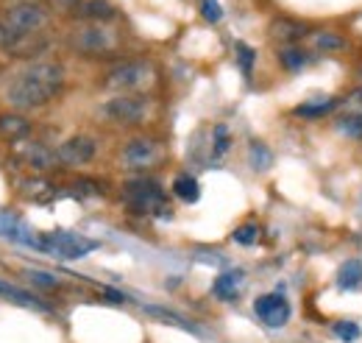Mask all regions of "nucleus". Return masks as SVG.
Returning <instances> with one entry per match:
<instances>
[{"mask_svg":"<svg viewBox=\"0 0 362 343\" xmlns=\"http://www.w3.org/2000/svg\"><path fill=\"white\" fill-rule=\"evenodd\" d=\"M64 86V70L53 62H37L14 76L8 84V103L17 109H40L50 103Z\"/></svg>","mask_w":362,"mask_h":343,"instance_id":"1","label":"nucleus"},{"mask_svg":"<svg viewBox=\"0 0 362 343\" xmlns=\"http://www.w3.org/2000/svg\"><path fill=\"white\" fill-rule=\"evenodd\" d=\"M100 118L117 126H134L142 123V118L148 115V98L132 95V92H120L115 98H109L106 103H100Z\"/></svg>","mask_w":362,"mask_h":343,"instance_id":"2","label":"nucleus"},{"mask_svg":"<svg viewBox=\"0 0 362 343\" xmlns=\"http://www.w3.org/2000/svg\"><path fill=\"white\" fill-rule=\"evenodd\" d=\"M45 23H47L45 9H40L37 3H17V6H11V9L3 14V20H0V26H3L8 34H14V37L40 34V28H45Z\"/></svg>","mask_w":362,"mask_h":343,"instance_id":"3","label":"nucleus"},{"mask_svg":"<svg viewBox=\"0 0 362 343\" xmlns=\"http://www.w3.org/2000/svg\"><path fill=\"white\" fill-rule=\"evenodd\" d=\"M126 204L134 210V213H165L168 204H165V193L156 181L151 179H136L126 184Z\"/></svg>","mask_w":362,"mask_h":343,"instance_id":"4","label":"nucleus"},{"mask_svg":"<svg viewBox=\"0 0 362 343\" xmlns=\"http://www.w3.org/2000/svg\"><path fill=\"white\" fill-rule=\"evenodd\" d=\"M95 249H98L95 240L81 237V235H73V232H53V235L42 237V252H47L50 257H59V259L87 257Z\"/></svg>","mask_w":362,"mask_h":343,"instance_id":"5","label":"nucleus"},{"mask_svg":"<svg viewBox=\"0 0 362 343\" xmlns=\"http://www.w3.org/2000/svg\"><path fill=\"white\" fill-rule=\"evenodd\" d=\"M73 47L78 53H87V56H103V53H112L117 47V34L112 28H103V26H84L73 34Z\"/></svg>","mask_w":362,"mask_h":343,"instance_id":"6","label":"nucleus"},{"mask_svg":"<svg viewBox=\"0 0 362 343\" xmlns=\"http://www.w3.org/2000/svg\"><path fill=\"white\" fill-rule=\"evenodd\" d=\"M145 84H151V67L145 62H123L106 76V86L117 92H134Z\"/></svg>","mask_w":362,"mask_h":343,"instance_id":"7","label":"nucleus"},{"mask_svg":"<svg viewBox=\"0 0 362 343\" xmlns=\"http://www.w3.org/2000/svg\"><path fill=\"white\" fill-rule=\"evenodd\" d=\"M254 313L265 327L279 330V327H284L290 321V301L284 299L281 293H268V296H259L254 301Z\"/></svg>","mask_w":362,"mask_h":343,"instance_id":"8","label":"nucleus"},{"mask_svg":"<svg viewBox=\"0 0 362 343\" xmlns=\"http://www.w3.org/2000/svg\"><path fill=\"white\" fill-rule=\"evenodd\" d=\"M159 159H162V148H159V142L151 140V137H136V140H132V142L123 148V162H126L129 168H151V165H156Z\"/></svg>","mask_w":362,"mask_h":343,"instance_id":"9","label":"nucleus"},{"mask_svg":"<svg viewBox=\"0 0 362 343\" xmlns=\"http://www.w3.org/2000/svg\"><path fill=\"white\" fill-rule=\"evenodd\" d=\"M56 157H59V162L67 165V168L87 165L92 157H95V140H92V137H84V134L70 137V140H64V142L59 145Z\"/></svg>","mask_w":362,"mask_h":343,"instance_id":"10","label":"nucleus"},{"mask_svg":"<svg viewBox=\"0 0 362 343\" xmlns=\"http://www.w3.org/2000/svg\"><path fill=\"white\" fill-rule=\"evenodd\" d=\"M14 157L23 165L34 168V171H50L59 162V157L50 148H45L42 142H28V140H17L14 142Z\"/></svg>","mask_w":362,"mask_h":343,"instance_id":"11","label":"nucleus"},{"mask_svg":"<svg viewBox=\"0 0 362 343\" xmlns=\"http://www.w3.org/2000/svg\"><path fill=\"white\" fill-rule=\"evenodd\" d=\"M0 235L14 240V243H23V246H31V249H42V240L31 235V229L17 218V215L0 210Z\"/></svg>","mask_w":362,"mask_h":343,"instance_id":"12","label":"nucleus"},{"mask_svg":"<svg viewBox=\"0 0 362 343\" xmlns=\"http://www.w3.org/2000/svg\"><path fill=\"white\" fill-rule=\"evenodd\" d=\"M0 299L11 301V304H17V307H25V310H47L45 304L37 299L34 293H28V291H23V288H17V285H8L6 279H0Z\"/></svg>","mask_w":362,"mask_h":343,"instance_id":"13","label":"nucleus"},{"mask_svg":"<svg viewBox=\"0 0 362 343\" xmlns=\"http://www.w3.org/2000/svg\"><path fill=\"white\" fill-rule=\"evenodd\" d=\"M240 285H243V271H228V274H221V276L215 279L212 293H215L218 299L231 301V299H237Z\"/></svg>","mask_w":362,"mask_h":343,"instance_id":"14","label":"nucleus"},{"mask_svg":"<svg viewBox=\"0 0 362 343\" xmlns=\"http://www.w3.org/2000/svg\"><path fill=\"white\" fill-rule=\"evenodd\" d=\"M271 34L281 43H293V40H301L307 34V28L301 23L290 20V17H276L271 23Z\"/></svg>","mask_w":362,"mask_h":343,"instance_id":"15","label":"nucleus"},{"mask_svg":"<svg viewBox=\"0 0 362 343\" xmlns=\"http://www.w3.org/2000/svg\"><path fill=\"white\" fill-rule=\"evenodd\" d=\"M340 101H334V98H320V101H307V103H301V106H296V118H307V120H317V118H323V115H329L334 106H337Z\"/></svg>","mask_w":362,"mask_h":343,"instance_id":"16","label":"nucleus"},{"mask_svg":"<svg viewBox=\"0 0 362 343\" xmlns=\"http://www.w3.org/2000/svg\"><path fill=\"white\" fill-rule=\"evenodd\" d=\"M28 129H31V123L23 115H3L0 118V134L8 137V140H14V142L23 140L28 134Z\"/></svg>","mask_w":362,"mask_h":343,"instance_id":"17","label":"nucleus"},{"mask_svg":"<svg viewBox=\"0 0 362 343\" xmlns=\"http://www.w3.org/2000/svg\"><path fill=\"white\" fill-rule=\"evenodd\" d=\"M78 14L87 20H112L115 17V6L109 0H84L78 6Z\"/></svg>","mask_w":362,"mask_h":343,"instance_id":"18","label":"nucleus"},{"mask_svg":"<svg viewBox=\"0 0 362 343\" xmlns=\"http://www.w3.org/2000/svg\"><path fill=\"white\" fill-rule=\"evenodd\" d=\"M360 282H362V262L360 259H349V262L340 268V274H337V285H340L343 291H354Z\"/></svg>","mask_w":362,"mask_h":343,"instance_id":"19","label":"nucleus"},{"mask_svg":"<svg viewBox=\"0 0 362 343\" xmlns=\"http://www.w3.org/2000/svg\"><path fill=\"white\" fill-rule=\"evenodd\" d=\"M173 193L179 196L181 201L192 204V201H198V196H201V187H198V181H195L192 176L181 173V176H176V181H173Z\"/></svg>","mask_w":362,"mask_h":343,"instance_id":"20","label":"nucleus"},{"mask_svg":"<svg viewBox=\"0 0 362 343\" xmlns=\"http://www.w3.org/2000/svg\"><path fill=\"white\" fill-rule=\"evenodd\" d=\"M310 40H313V47L320 50V53H334V50L346 47V40L337 37V34H332V31H313Z\"/></svg>","mask_w":362,"mask_h":343,"instance_id":"21","label":"nucleus"},{"mask_svg":"<svg viewBox=\"0 0 362 343\" xmlns=\"http://www.w3.org/2000/svg\"><path fill=\"white\" fill-rule=\"evenodd\" d=\"M248 159H251L254 171H268L273 165V154L265 142H251L248 145Z\"/></svg>","mask_w":362,"mask_h":343,"instance_id":"22","label":"nucleus"},{"mask_svg":"<svg viewBox=\"0 0 362 343\" xmlns=\"http://www.w3.org/2000/svg\"><path fill=\"white\" fill-rule=\"evenodd\" d=\"M307 59H310V56H307L301 47H293V45L279 50V62H281L287 70H298V67H304V64H307Z\"/></svg>","mask_w":362,"mask_h":343,"instance_id":"23","label":"nucleus"},{"mask_svg":"<svg viewBox=\"0 0 362 343\" xmlns=\"http://www.w3.org/2000/svg\"><path fill=\"white\" fill-rule=\"evenodd\" d=\"M337 129L343 131V134H349V137H354V140H360L362 137V115H340L337 118Z\"/></svg>","mask_w":362,"mask_h":343,"instance_id":"24","label":"nucleus"},{"mask_svg":"<svg viewBox=\"0 0 362 343\" xmlns=\"http://www.w3.org/2000/svg\"><path fill=\"white\" fill-rule=\"evenodd\" d=\"M257 237H259V226H257V223H243V226L234 232V240H237L240 246H251V243H257Z\"/></svg>","mask_w":362,"mask_h":343,"instance_id":"25","label":"nucleus"},{"mask_svg":"<svg viewBox=\"0 0 362 343\" xmlns=\"http://www.w3.org/2000/svg\"><path fill=\"white\" fill-rule=\"evenodd\" d=\"M332 330H334V335H337L340 341H346V343L360 338V327H357L354 321H337Z\"/></svg>","mask_w":362,"mask_h":343,"instance_id":"26","label":"nucleus"},{"mask_svg":"<svg viewBox=\"0 0 362 343\" xmlns=\"http://www.w3.org/2000/svg\"><path fill=\"white\" fill-rule=\"evenodd\" d=\"M25 276H28L34 285L47 288V291H50V288H59V279H56L53 274H47V271H34V268H31V271H25Z\"/></svg>","mask_w":362,"mask_h":343,"instance_id":"27","label":"nucleus"},{"mask_svg":"<svg viewBox=\"0 0 362 343\" xmlns=\"http://www.w3.org/2000/svg\"><path fill=\"white\" fill-rule=\"evenodd\" d=\"M151 315H156V318H162V321H168V324H176V327H181V330H192L184 318H179L176 313H168V310H162V307H145Z\"/></svg>","mask_w":362,"mask_h":343,"instance_id":"28","label":"nucleus"},{"mask_svg":"<svg viewBox=\"0 0 362 343\" xmlns=\"http://www.w3.org/2000/svg\"><path fill=\"white\" fill-rule=\"evenodd\" d=\"M228 145H231V137H228V129H226V126H215V145H212V154H215V157L226 154Z\"/></svg>","mask_w":362,"mask_h":343,"instance_id":"29","label":"nucleus"},{"mask_svg":"<svg viewBox=\"0 0 362 343\" xmlns=\"http://www.w3.org/2000/svg\"><path fill=\"white\" fill-rule=\"evenodd\" d=\"M201 14L209 20V23H218L223 17V9L218 0H201Z\"/></svg>","mask_w":362,"mask_h":343,"instance_id":"30","label":"nucleus"},{"mask_svg":"<svg viewBox=\"0 0 362 343\" xmlns=\"http://www.w3.org/2000/svg\"><path fill=\"white\" fill-rule=\"evenodd\" d=\"M343 109L349 115H362V86H357L346 101H343Z\"/></svg>","mask_w":362,"mask_h":343,"instance_id":"31","label":"nucleus"},{"mask_svg":"<svg viewBox=\"0 0 362 343\" xmlns=\"http://www.w3.org/2000/svg\"><path fill=\"white\" fill-rule=\"evenodd\" d=\"M237 59H240V64H243V73L248 76V73H251V64H254V50H251L248 45L237 43Z\"/></svg>","mask_w":362,"mask_h":343,"instance_id":"32","label":"nucleus"},{"mask_svg":"<svg viewBox=\"0 0 362 343\" xmlns=\"http://www.w3.org/2000/svg\"><path fill=\"white\" fill-rule=\"evenodd\" d=\"M73 187H76V196H95V193H100V187L95 181H76Z\"/></svg>","mask_w":362,"mask_h":343,"instance_id":"33","label":"nucleus"},{"mask_svg":"<svg viewBox=\"0 0 362 343\" xmlns=\"http://www.w3.org/2000/svg\"><path fill=\"white\" fill-rule=\"evenodd\" d=\"M360 84H362V67H360Z\"/></svg>","mask_w":362,"mask_h":343,"instance_id":"34","label":"nucleus"},{"mask_svg":"<svg viewBox=\"0 0 362 343\" xmlns=\"http://www.w3.org/2000/svg\"><path fill=\"white\" fill-rule=\"evenodd\" d=\"M64 3H76V0H64Z\"/></svg>","mask_w":362,"mask_h":343,"instance_id":"35","label":"nucleus"}]
</instances>
